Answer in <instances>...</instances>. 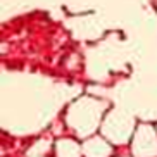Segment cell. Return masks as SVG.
<instances>
[{
    "label": "cell",
    "mask_w": 157,
    "mask_h": 157,
    "mask_svg": "<svg viewBox=\"0 0 157 157\" xmlns=\"http://www.w3.org/2000/svg\"><path fill=\"white\" fill-rule=\"evenodd\" d=\"M100 131L104 138L112 143H126L133 131V117L123 109H112L107 112L100 124Z\"/></svg>",
    "instance_id": "7a4b0ae2"
},
{
    "label": "cell",
    "mask_w": 157,
    "mask_h": 157,
    "mask_svg": "<svg viewBox=\"0 0 157 157\" xmlns=\"http://www.w3.org/2000/svg\"><path fill=\"white\" fill-rule=\"evenodd\" d=\"M33 157H40V155H33Z\"/></svg>",
    "instance_id": "8992f818"
},
{
    "label": "cell",
    "mask_w": 157,
    "mask_h": 157,
    "mask_svg": "<svg viewBox=\"0 0 157 157\" xmlns=\"http://www.w3.org/2000/svg\"><path fill=\"white\" fill-rule=\"evenodd\" d=\"M104 111H105V104L102 100L81 97L67 109L66 121H67V126L78 136L86 138L98 128V124H102Z\"/></svg>",
    "instance_id": "6da1fadb"
},
{
    "label": "cell",
    "mask_w": 157,
    "mask_h": 157,
    "mask_svg": "<svg viewBox=\"0 0 157 157\" xmlns=\"http://www.w3.org/2000/svg\"><path fill=\"white\" fill-rule=\"evenodd\" d=\"M81 148H83L85 157H109L112 154L111 143L104 136H90Z\"/></svg>",
    "instance_id": "277c9868"
},
{
    "label": "cell",
    "mask_w": 157,
    "mask_h": 157,
    "mask_svg": "<svg viewBox=\"0 0 157 157\" xmlns=\"http://www.w3.org/2000/svg\"><path fill=\"white\" fill-rule=\"evenodd\" d=\"M83 154V148L73 138H60L56 143V155L57 157H79Z\"/></svg>",
    "instance_id": "5b68a950"
},
{
    "label": "cell",
    "mask_w": 157,
    "mask_h": 157,
    "mask_svg": "<svg viewBox=\"0 0 157 157\" xmlns=\"http://www.w3.org/2000/svg\"><path fill=\"white\" fill-rule=\"evenodd\" d=\"M133 157H157V131L152 124L143 123L136 128L131 142Z\"/></svg>",
    "instance_id": "3957f363"
}]
</instances>
